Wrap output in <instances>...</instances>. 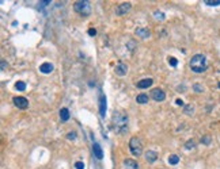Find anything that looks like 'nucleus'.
<instances>
[{
	"label": "nucleus",
	"mask_w": 220,
	"mask_h": 169,
	"mask_svg": "<svg viewBox=\"0 0 220 169\" xmlns=\"http://www.w3.org/2000/svg\"><path fill=\"white\" fill-rule=\"evenodd\" d=\"M208 68L207 65V57L204 54H196L190 60V69L196 73H202Z\"/></svg>",
	"instance_id": "nucleus-1"
},
{
	"label": "nucleus",
	"mask_w": 220,
	"mask_h": 169,
	"mask_svg": "<svg viewBox=\"0 0 220 169\" xmlns=\"http://www.w3.org/2000/svg\"><path fill=\"white\" fill-rule=\"evenodd\" d=\"M113 123H114V127H116L117 130L124 133L126 130V126H128V117H125L122 112H116L113 117Z\"/></svg>",
	"instance_id": "nucleus-2"
},
{
	"label": "nucleus",
	"mask_w": 220,
	"mask_h": 169,
	"mask_svg": "<svg viewBox=\"0 0 220 169\" xmlns=\"http://www.w3.org/2000/svg\"><path fill=\"white\" fill-rule=\"evenodd\" d=\"M76 12H79L80 15L83 16H88L91 14V6H90V2H76L75 6H73Z\"/></svg>",
	"instance_id": "nucleus-3"
},
{
	"label": "nucleus",
	"mask_w": 220,
	"mask_h": 169,
	"mask_svg": "<svg viewBox=\"0 0 220 169\" xmlns=\"http://www.w3.org/2000/svg\"><path fill=\"white\" fill-rule=\"evenodd\" d=\"M129 149L130 152H132V154L133 156H141L143 153V145H141V142H140V139H139L137 137H132L130 138V141H129Z\"/></svg>",
	"instance_id": "nucleus-4"
},
{
	"label": "nucleus",
	"mask_w": 220,
	"mask_h": 169,
	"mask_svg": "<svg viewBox=\"0 0 220 169\" xmlns=\"http://www.w3.org/2000/svg\"><path fill=\"white\" fill-rule=\"evenodd\" d=\"M12 100H14V104L18 107V108H20V110H26L27 107H29V100H27L26 97L16 96V97L12 99Z\"/></svg>",
	"instance_id": "nucleus-5"
},
{
	"label": "nucleus",
	"mask_w": 220,
	"mask_h": 169,
	"mask_svg": "<svg viewBox=\"0 0 220 169\" xmlns=\"http://www.w3.org/2000/svg\"><path fill=\"white\" fill-rule=\"evenodd\" d=\"M151 97H152L155 102H163L166 99V93L163 92L160 88H155V89H152V92H151Z\"/></svg>",
	"instance_id": "nucleus-6"
},
{
	"label": "nucleus",
	"mask_w": 220,
	"mask_h": 169,
	"mask_svg": "<svg viewBox=\"0 0 220 169\" xmlns=\"http://www.w3.org/2000/svg\"><path fill=\"white\" fill-rule=\"evenodd\" d=\"M99 114H101V118H105V115H106V96L103 93H101V97H99Z\"/></svg>",
	"instance_id": "nucleus-7"
},
{
	"label": "nucleus",
	"mask_w": 220,
	"mask_h": 169,
	"mask_svg": "<svg viewBox=\"0 0 220 169\" xmlns=\"http://www.w3.org/2000/svg\"><path fill=\"white\" fill-rule=\"evenodd\" d=\"M130 10V3H122V4H120V6L117 7V10H116V12H117V15H124V14H126Z\"/></svg>",
	"instance_id": "nucleus-8"
},
{
	"label": "nucleus",
	"mask_w": 220,
	"mask_h": 169,
	"mask_svg": "<svg viewBox=\"0 0 220 169\" xmlns=\"http://www.w3.org/2000/svg\"><path fill=\"white\" fill-rule=\"evenodd\" d=\"M92 152H94V156L98 158V160H102L103 158V150H102V147H101V145L99 143H94L92 145Z\"/></svg>",
	"instance_id": "nucleus-9"
},
{
	"label": "nucleus",
	"mask_w": 220,
	"mask_h": 169,
	"mask_svg": "<svg viewBox=\"0 0 220 169\" xmlns=\"http://www.w3.org/2000/svg\"><path fill=\"white\" fill-rule=\"evenodd\" d=\"M114 71H116V73L118 76H124V75H126V72H128V67H126L125 64L120 62L116 68H114Z\"/></svg>",
	"instance_id": "nucleus-10"
},
{
	"label": "nucleus",
	"mask_w": 220,
	"mask_h": 169,
	"mask_svg": "<svg viewBox=\"0 0 220 169\" xmlns=\"http://www.w3.org/2000/svg\"><path fill=\"white\" fill-rule=\"evenodd\" d=\"M124 165L125 169H139V164L132 158H126L124 161Z\"/></svg>",
	"instance_id": "nucleus-11"
},
{
	"label": "nucleus",
	"mask_w": 220,
	"mask_h": 169,
	"mask_svg": "<svg viewBox=\"0 0 220 169\" xmlns=\"http://www.w3.org/2000/svg\"><path fill=\"white\" fill-rule=\"evenodd\" d=\"M154 83V80L152 79H144V80H140L137 83V88H148V87H151Z\"/></svg>",
	"instance_id": "nucleus-12"
},
{
	"label": "nucleus",
	"mask_w": 220,
	"mask_h": 169,
	"mask_svg": "<svg viewBox=\"0 0 220 169\" xmlns=\"http://www.w3.org/2000/svg\"><path fill=\"white\" fill-rule=\"evenodd\" d=\"M149 30L148 28H136V35H139L140 38H143V39H145V38H148L149 37Z\"/></svg>",
	"instance_id": "nucleus-13"
},
{
	"label": "nucleus",
	"mask_w": 220,
	"mask_h": 169,
	"mask_svg": "<svg viewBox=\"0 0 220 169\" xmlns=\"http://www.w3.org/2000/svg\"><path fill=\"white\" fill-rule=\"evenodd\" d=\"M39 71L42 72V73H45V75H48V73L53 72V65L50 62H45V64H42L39 67Z\"/></svg>",
	"instance_id": "nucleus-14"
},
{
	"label": "nucleus",
	"mask_w": 220,
	"mask_h": 169,
	"mask_svg": "<svg viewBox=\"0 0 220 169\" xmlns=\"http://www.w3.org/2000/svg\"><path fill=\"white\" fill-rule=\"evenodd\" d=\"M156 158H158V154L155 153V152H152V150H148V152L145 153V160H147L148 162H154Z\"/></svg>",
	"instance_id": "nucleus-15"
},
{
	"label": "nucleus",
	"mask_w": 220,
	"mask_h": 169,
	"mask_svg": "<svg viewBox=\"0 0 220 169\" xmlns=\"http://www.w3.org/2000/svg\"><path fill=\"white\" fill-rule=\"evenodd\" d=\"M60 118H61V122H67L69 119V111L68 108H61L60 110Z\"/></svg>",
	"instance_id": "nucleus-16"
},
{
	"label": "nucleus",
	"mask_w": 220,
	"mask_h": 169,
	"mask_svg": "<svg viewBox=\"0 0 220 169\" xmlns=\"http://www.w3.org/2000/svg\"><path fill=\"white\" fill-rule=\"evenodd\" d=\"M136 102L139 103V104H145V103L148 102V95H145V93H140V95H137Z\"/></svg>",
	"instance_id": "nucleus-17"
},
{
	"label": "nucleus",
	"mask_w": 220,
	"mask_h": 169,
	"mask_svg": "<svg viewBox=\"0 0 220 169\" xmlns=\"http://www.w3.org/2000/svg\"><path fill=\"white\" fill-rule=\"evenodd\" d=\"M178 162H179V157L177 154H171L169 157V164H170V165H177Z\"/></svg>",
	"instance_id": "nucleus-18"
},
{
	"label": "nucleus",
	"mask_w": 220,
	"mask_h": 169,
	"mask_svg": "<svg viewBox=\"0 0 220 169\" xmlns=\"http://www.w3.org/2000/svg\"><path fill=\"white\" fill-rule=\"evenodd\" d=\"M207 6H220V0H204Z\"/></svg>",
	"instance_id": "nucleus-19"
},
{
	"label": "nucleus",
	"mask_w": 220,
	"mask_h": 169,
	"mask_svg": "<svg viewBox=\"0 0 220 169\" xmlns=\"http://www.w3.org/2000/svg\"><path fill=\"white\" fill-rule=\"evenodd\" d=\"M15 88L18 91H24V89H26V84H24L23 81H18V83L15 84Z\"/></svg>",
	"instance_id": "nucleus-20"
},
{
	"label": "nucleus",
	"mask_w": 220,
	"mask_h": 169,
	"mask_svg": "<svg viewBox=\"0 0 220 169\" xmlns=\"http://www.w3.org/2000/svg\"><path fill=\"white\" fill-rule=\"evenodd\" d=\"M193 106L189 104V106H185V108H183V111H185L186 115H193Z\"/></svg>",
	"instance_id": "nucleus-21"
},
{
	"label": "nucleus",
	"mask_w": 220,
	"mask_h": 169,
	"mask_svg": "<svg viewBox=\"0 0 220 169\" xmlns=\"http://www.w3.org/2000/svg\"><path fill=\"white\" fill-rule=\"evenodd\" d=\"M194 146H196V142H194V139H189V141L186 142V145H185V147H186V149H193Z\"/></svg>",
	"instance_id": "nucleus-22"
},
{
	"label": "nucleus",
	"mask_w": 220,
	"mask_h": 169,
	"mask_svg": "<svg viewBox=\"0 0 220 169\" xmlns=\"http://www.w3.org/2000/svg\"><path fill=\"white\" fill-rule=\"evenodd\" d=\"M169 64L171 65V67H177L178 61H177V58H174V57H169Z\"/></svg>",
	"instance_id": "nucleus-23"
},
{
	"label": "nucleus",
	"mask_w": 220,
	"mask_h": 169,
	"mask_svg": "<svg viewBox=\"0 0 220 169\" xmlns=\"http://www.w3.org/2000/svg\"><path fill=\"white\" fill-rule=\"evenodd\" d=\"M193 89L196 91V92H198V93L204 91V89H202V85H200V84H194V85H193Z\"/></svg>",
	"instance_id": "nucleus-24"
},
{
	"label": "nucleus",
	"mask_w": 220,
	"mask_h": 169,
	"mask_svg": "<svg viewBox=\"0 0 220 169\" xmlns=\"http://www.w3.org/2000/svg\"><path fill=\"white\" fill-rule=\"evenodd\" d=\"M201 142L204 143V145H209V142H211V137H202V138H201Z\"/></svg>",
	"instance_id": "nucleus-25"
},
{
	"label": "nucleus",
	"mask_w": 220,
	"mask_h": 169,
	"mask_svg": "<svg viewBox=\"0 0 220 169\" xmlns=\"http://www.w3.org/2000/svg\"><path fill=\"white\" fill-rule=\"evenodd\" d=\"M75 168H76V169H84V162L77 161V162L75 164Z\"/></svg>",
	"instance_id": "nucleus-26"
},
{
	"label": "nucleus",
	"mask_w": 220,
	"mask_h": 169,
	"mask_svg": "<svg viewBox=\"0 0 220 169\" xmlns=\"http://www.w3.org/2000/svg\"><path fill=\"white\" fill-rule=\"evenodd\" d=\"M88 34L91 35V37H95V35H97V30H95V28H90V30H88Z\"/></svg>",
	"instance_id": "nucleus-27"
},
{
	"label": "nucleus",
	"mask_w": 220,
	"mask_h": 169,
	"mask_svg": "<svg viewBox=\"0 0 220 169\" xmlns=\"http://www.w3.org/2000/svg\"><path fill=\"white\" fill-rule=\"evenodd\" d=\"M67 138H68V139H75V138H76V134H75V133H69V134L67 135Z\"/></svg>",
	"instance_id": "nucleus-28"
},
{
	"label": "nucleus",
	"mask_w": 220,
	"mask_h": 169,
	"mask_svg": "<svg viewBox=\"0 0 220 169\" xmlns=\"http://www.w3.org/2000/svg\"><path fill=\"white\" fill-rule=\"evenodd\" d=\"M175 103H177L178 106H183V102H182V99H177V100H175Z\"/></svg>",
	"instance_id": "nucleus-29"
},
{
	"label": "nucleus",
	"mask_w": 220,
	"mask_h": 169,
	"mask_svg": "<svg viewBox=\"0 0 220 169\" xmlns=\"http://www.w3.org/2000/svg\"><path fill=\"white\" fill-rule=\"evenodd\" d=\"M6 67H8V65L6 64V61H2V69H6Z\"/></svg>",
	"instance_id": "nucleus-30"
},
{
	"label": "nucleus",
	"mask_w": 220,
	"mask_h": 169,
	"mask_svg": "<svg viewBox=\"0 0 220 169\" xmlns=\"http://www.w3.org/2000/svg\"><path fill=\"white\" fill-rule=\"evenodd\" d=\"M219 89H220V83H219Z\"/></svg>",
	"instance_id": "nucleus-31"
}]
</instances>
